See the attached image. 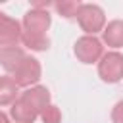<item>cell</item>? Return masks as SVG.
<instances>
[{
    "label": "cell",
    "instance_id": "cell-2",
    "mask_svg": "<svg viewBox=\"0 0 123 123\" xmlns=\"http://www.w3.org/2000/svg\"><path fill=\"white\" fill-rule=\"evenodd\" d=\"M77 19H79L83 31L94 35L104 25V12L94 4H81L79 12H77Z\"/></svg>",
    "mask_w": 123,
    "mask_h": 123
},
{
    "label": "cell",
    "instance_id": "cell-7",
    "mask_svg": "<svg viewBox=\"0 0 123 123\" xmlns=\"http://www.w3.org/2000/svg\"><path fill=\"white\" fill-rule=\"evenodd\" d=\"M21 98L38 113H42L46 108H48V98H50V94H48V90L46 88H42V86H37V88H31V90H25L23 94H21Z\"/></svg>",
    "mask_w": 123,
    "mask_h": 123
},
{
    "label": "cell",
    "instance_id": "cell-15",
    "mask_svg": "<svg viewBox=\"0 0 123 123\" xmlns=\"http://www.w3.org/2000/svg\"><path fill=\"white\" fill-rule=\"evenodd\" d=\"M0 123H10V121H8V117H6L2 111H0Z\"/></svg>",
    "mask_w": 123,
    "mask_h": 123
},
{
    "label": "cell",
    "instance_id": "cell-4",
    "mask_svg": "<svg viewBox=\"0 0 123 123\" xmlns=\"http://www.w3.org/2000/svg\"><path fill=\"white\" fill-rule=\"evenodd\" d=\"M40 79V65L35 58H27L19 63V67L13 71V81L17 83V86H25V85H31V83H37Z\"/></svg>",
    "mask_w": 123,
    "mask_h": 123
},
{
    "label": "cell",
    "instance_id": "cell-3",
    "mask_svg": "<svg viewBox=\"0 0 123 123\" xmlns=\"http://www.w3.org/2000/svg\"><path fill=\"white\" fill-rule=\"evenodd\" d=\"M100 77L108 83H117L123 77V56L117 52H110L100 62Z\"/></svg>",
    "mask_w": 123,
    "mask_h": 123
},
{
    "label": "cell",
    "instance_id": "cell-8",
    "mask_svg": "<svg viewBox=\"0 0 123 123\" xmlns=\"http://www.w3.org/2000/svg\"><path fill=\"white\" fill-rule=\"evenodd\" d=\"M23 60H25V54H23L19 48H15V46L2 48V46H0V63H2L8 71H15Z\"/></svg>",
    "mask_w": 123,
    "mask_h": 123
},
{
    "label": "cell",
    "instance_id": "cell-10",
    "mask_svg": "<svg viewBox=\"0 0 123 123\" xmlns=\"http://www.w3.org/2000/svg\"><path fill=\"white\" fill-rule=\"evenodd\" d=\"M104 40L113 48L123 46V21H111L104 31Z\"/></svg>",
    "mask_w": 123,
    "mask_h": 123
},
{
    "label": "cell",
    "instance_id": "cell-6",
    "mask_svg": "<svg viewBox=\"0 0 123 123\" xmlns=\"http://www.w3.org/2000/svg\"><path fill=\"white\" fill-rule=\"evenodd\" d=\"M19 38H21L19 23L15 19L8 17L6 13H0V44H2V48L15 46Z\"/></svg>",
    "mask_w": 123,
    "mask_h": 123
},
{
    "label": "cell",
    "instance_id": "cell-14",
    "mask_svg": "<svg viewBox=\"0 0 123 123\" xmlns=\"http://www.w3.org/2000/svg\"><path fill=\"white\" fill-rule=\"evenodd\" d=\"M111 117H113V123H123V102H117L115 104Z\"/></svg>",
    "mask_w": 123,
    "mask_h": 123
},
{
    "label": "cell",
    "instance_id": "cell-13",
    "mask_svg": "<svg viewBox=\"0 0 123 123\" xmlns=\"http://www.w3.org/2000/svg\"><path fill=\"white\" fill-rule=\"evenodd\" d=\"M40 115H42V121L44 123H60V117H62L60 115V110L56 106H48Z\"/></svg>",
    "mask_w": 123,
    "mask_h": 123
},
{
    "label": "cell",
    "instance_id": "cell-9",
    "mask_svg": "<svg viewBox=\"0 0 123 123\" xmlns=\"http://www.w3.org/2000/svg\"><path fill=\"white\" fill-rule=\"evenodd\" d=\"M12 115H13V119H15L17 123H33L38 113H37L23 98H19V100H15L13 106H12Z\"/></svg>",
    "mask_w": 123,
    "mask_h": 123
},
{
    "label": "cell",
    "instance_id": "cell-11",
    "mask_svg": "<svg viewBox=\"0 0 123 123\" xmlns=\"http://www.w3.org/2000/svg\"><path fill=\"white\" fill-rule=\"evenodd\" d=\"M17 96V83L13 77H0V106L12 104Z\"/></svg>",
    "mask_w": 123,
    "mask_h": 123
},
{
    "label": "cell",
    "instance_id": "cell-1",
    "mask_svg": "<svg viewBox=\"0 0 123 123\" xmlns=\"http://www.w3.org/2000/svg\"><path fill=\"white\" fill-rule=\"evenodd\" d=\"M50 25V15L46 12H29L25 15V35L23 42L33 50H44L48 48V38L44 37V31Z\"/></svg>",
    "mask_w": 123,
    "mask_h": 123
},
{
    "label": "cell",
    "instance_id": "cell-5",
    "mask_svg": "<svg viewBox=\"0 0 123 123\" xmlns=\"http://www.w3.org/2000/svg\"><path fill=\"white\" fill-rule=\"evenodd\" d=\"M75 54H77V58H79L81 62L92 63V62H96V60L102 56V44H100V40L94 38V37H83V38H79L77 44H75Z\"/></svg>",
    "mask_w": 123,
    "mask_h": 123
},
{
    "label": "cell",
    "instance_id": "cell-12",
    "mask_svg": "<svg viewBox=\"0 0 123 123\" xmlns=\"http://www.w3.org/2000/svg\"><path fill=\"white\" fill-rule=\"evenodd\" d=\"M56 8H58V12H60L62 15H65V17H75L77 12H79V8H81V4H79V2H60V4H56Z\"/></svg>",
    "mask_w": 123,
    "mask_h": 123
}]
</instances>
